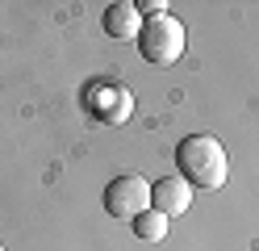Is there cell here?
Wrapping results in <instances>:
<instances>
[{"mask_svg": "<svg viewBox=\"0 0 259 251\" xmlns=\"http://www.w3.org/2000/svg\"><path fill=\"white\" fill-rule=\"evenodd\" d=\"M138 17H142V13H138L134 5L117 0V5L105 9V33H109V38H117V42L138 38V33H142V21H138Z\"/></svg>", "mask_w": 259, "mask_h": 251, "instance_id": "cell-6", "label": "cell"}, {"mask_svg": "<svg viewBox=\"0 0 259 251\" xmlns=\"http://www.w3.org/2000/svg\"><path fill=\"white\" fill-rule=\"evenodd\" d=\"M105 209L113 218H121V222H134L138 213H147L151 209V184H147V176H138V172L113 176L109 189H105Z\"/></svg>", "mask_w": 259, "mask_h": 251, "instance_id": "cell-3", "label": "cell"}, {"mask_svg": "<svg viewBox=\"0 0 259 251\" xmlns=\"http://www.w3.org/2000/svg\"><path fill=\"white\" fill-rule=\"evenodd\" d=\"M134 9L147 13V21H151V17H163V13H167V0H138Z\"/></svg>", "mask_w": 259, "mask_h": 251, "instance_id": "cell-8", "label": "cell"}, {"mask_svg": "<svg viewBox=\"0 0 259 251\" xmlns=\"http://www.w3.org/2000/svg\"><path fill=\"white\" fill-rule=\"evenodd\" d=\"M151 205L163 213V218H176L192 205V184L184 176H163L159 184H151Z\"/></svg>", "mask_w": 259, "mask_h": 251, "instance_id": "cell-5", "label": "cell"}, {"mask_svg": "<svg viewBox=\"0 0 259 251\" xmlns=\"http://www.w3.org/2000/svg\"><path fill=\"white\" fill-rule=\"evenodd\" d=\"M184 46H188V29L180 17H151V21H142V33H138V50H142V59L155 63V67H171L176 59L184 55Z\"/></svg>", "mask_w": 259, "mask_h": 251, "instance_id": "cell-2", "label": "cell"}, {"mask_svg": "<svg viewBox=\"0 0 259 251\" xmlns=\"http://www.w3.org/2000/svg\"><path fill=\"white\" fill-rule=\"evenodd\" d=\"M134 234H138L142 243H163V239H167V218L159 213V209L138 213V218H134Z\"/></svg>", "mask_w": 259, "mask_h": 251, "instance_id": "cell-7", "label": "cell"}, {"mask_svg": "<svg viewBox=\"0 0 259 251\" xmlns=\"http://www.w3.org/2000/svg\"><path fill=\"white\" fill-rule=\"evenodd\" d=\"M176 167L188 184L197 189H222L230 180V151H226L213 134H188L176 147Z\"/></svg>", "mask_w": 259, "mask_h": 251, "instance_id": "cell-1", "label": "cell"}, {"mask_svg": "<svg viewBox=\"0 0 259 251\" xmlns=\"http://www.w3.org/2000/svg\"><path fill=\"white\" fill-rule=\"evenodd\" d=\"M84 105H88V113L96 122L121 126V122H130V113H134V92L121 88V84H92L84 92Z\"/></svg>", "mask_w": 259, "mask_h": 251, "instance_id": "cell-4", "label": "cell"}, {"mask_svg": "<svg viewBox=\"0 0 259 251\" xmlns=\"http://www.w3.org/2000/svg\"><path fill=\"white\" fill-rule=\"evenodd\" d=\"M0 251H5V247H0Z\"/></svg>", "mask_w": 259, "mask_h": 251, "instance_id": "cell-9", "label": "cell"}]
</instances>
